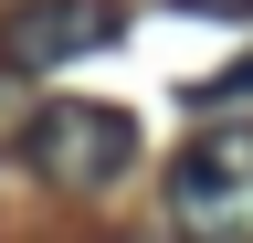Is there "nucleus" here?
Masks as SVG:
<instances>
[{
  "label": "nucleus",
  "mask_w": 253,
  "mask_h": 243,
  "mask_svg": "<svg viewBox=\"0 0 253 243\" xmlns=\"http://www.w3.org/2000/svg\"><path fill=\"white\" fill-rule=\"evenodd\" d=\"M179 243H253V116H221L169 159L158 180Z\"/></svg>",
  "instance_id": "1"
},
{
  "label": "nucleus",
  "mask_w": 253,
  "mask_h": 243,
  "mask_svg": "<svg viewBox=\"0 0 253 243\" xmlns=\"http://www.w3.org/2000/svg\"><path fill=\"white\" fill-rule=\"evenodd\" d=\"M21 169L53 180V191H116V180L137 169V116L95 106V96H53V106H32V127H21Z\"/></svg>",
  "instance_id": "2"
},
{
  "label": "nucleus",
  "mask_w": 253,
  "mask_h": 243,
  "mask_svg": "<svg viewBox=\"0 0 253 243\" xmlns=\"http://www.w3.org/2000/svg\"><path fill=\"white\" fill-rule=\"evenodd\" d=\"M116 32H126L116 0H21V11H0V64L11 74H63L84 53H106Z\"/></svg>",
  "instance_id": "3"
},
{
  "label": "nucleus",
  "mask_w": 253,
  "mask_h": 243,
  "mask_svg": "<svg viewBox=\"0 0 253 243\" xmlns=\"http://www.w3.org/2000/svg\"><path fill=\"white\" fill-rule=\"evenodd\" d=\"M190 106H201V116H221V106H253V64H221L211 85H190Z\"/></svg>",
  "instance_id": "4"
},
{
  "label": "nucleus",
  "mask_w": 253,
  "mask_h": 243,
  "mask_svg": "<svg viewBox=\"0 0 253 243\" xmlns=\"http://www.w3.org/2000/svg\"><path fill=\"white\" fill-rule=\"evenodd\" d=\"M190 11H211V21H253V0H190Z\"/></svg>",
  "instance_id": "5"
},
{
  "label": "nucleus",
  "mask_w": 253,
  "mask_h": 243,
  "mask_svg": "<svg viewBox=\"0 0 253 243\" xmlns=\"http://www.w3.org/2000/svg\"><path fill=\"white\" fill-rule=\"evenodd\" d=\"M0 11H21V0H0Z\"/></svg>",
  "instance_id": "6"
}]
</instances>
